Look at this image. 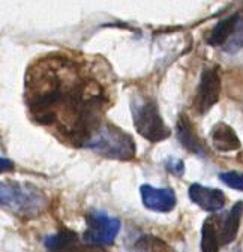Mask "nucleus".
Masks as SVG:
<instances>
[{"mask_svg": "<svg viewBox=\"0 0 243 252\" xmlns=\"http://www.w3.org/2000/svg\"><path fill=\"white\" fill-rule=\"evenodd\" d=\"M24 102L30 119L71 147H87L111 105L101 68L66 51L47 53L30 63Z\"/></svg>", "mask_w": 243, "mask_h": 252, "instance_id": "f257e3e1", "label": "nucleus"}, {"mask_svg": "<svg viewBox=\"0 0 243 252\" xmlns=\"http://www.w3.org/2000/svg\"><path fill=\"white\" fill-rule=\"evenodd\" d=\"M47 207V197L38 189L0 182V209L9 210L17 215H36Z\"/></svg>", "mask_w": 243, "mask_h": 252, "instance_id": "f03ea898", "label": "nucleus"}, {"mask_svg": "<svg viewBox=\"0 0 243 252\" xmlns=\"http://www.w3.org/2000/svg\"><path fill=\"white\" fill-rule=\"evenodd\" d=\"M87 149L119 161H131L135 158V143L132 137L111 123H102L96 135L87 144Z\"/></svg>", "mask_w": 243, "mask_h": 252, "instance_id": "7ed1b4c3", "label": "nucleus"}, {"mask_svg": "<svg viewBox=\"0 0 243 252\" xmlns=\"http://www.w3.org/2000/svg\"><path fill=\"white\" fill-rule=\"evenodd\" d=\"M132 119L137 132L152 143H158L170 137V129L159 114L158 105L152 99L134 102Z\"/></svg>", "mask_w": 243, "mask_h": 252, "instance_id": "20e7f679", "label": "nucleus"}, {"mask_svg": "<svg viewBox=\"0 0 243 252\" xmlns=\"http://www.w3.org/2000/svg\"><path fill=\"white\" fill-rule=\"evenodd\" d=\"M119 230L120 222L116 218H110L102 212H92L87 215V230L84 233V240L89 245H111Z\"/></svg>", "mask_w": 243, "mask_h": 252, "instance_id": "39448f33", "label": "nucleus"}, {"mask_svg": "<svg viewBox=\"0 0 243 252\" xmlns=\"http://www.w3.org/2000/svg\"><path fill=\"white\" fill-rule=\"evenodd\" d=\"M221 96V75L216 68H207L201 74L194 98V110L203 116L213 107Z\"/></svg>", "mask_w": 243, "mask_h": 252, "instance_id": "423d86ee", "label": "nucleus"}, {"mask_svg": "<svg viewBox=\"0 0 243 252\" xmlns=\"http://www.w3.org/2000/svg\"><path fill=\"white\" fill-rule=\"evenodd\" d=\"M140 192H141L143 204L153 212H170L176 206V195L171 189L143 185Z\"/></svg>", "mask_w": 243, "mask_h": 252, "instance_id": "0eeeda50", "label": "nucleus"}, {"mask_svg": "<svg viewBox=\"0 0 243 252\" xmlns=\"http://www.w3.org/2000/svg\"><path fill=\"white\" fill-rule=\"evenodd\" d=\"M189 197L192 203L200 206L207 212H218L225 206V195L222 191L215 188L203 186L200 183H192L189 188Z\"/></svg>", "mask_w": 243, "mask_h": 252, "instance_id": "6e6552de", "label": "nucleus"}, {"mask_svg": "<svg viewBox=\"0 0 243 252\" xmlns=\"http://www.w3.org/2000/svg\"><path fill=\"white\" fill-rule=\"evenodd\" d=\"M242 213H243V203H237L233 206V209L228 213L213 216L221 245H228L236 239L239 225H240Z\"/></svg>", "mask_w": 243, "mask_h": 252, "instance_id": "1a4fd4ad", "label": "nucleus"}, {"mask_svg": "<svg viewBox=\"0 0 243 252\" xmlns=\"http://www.w3.org/2000/svg\"><path fill=\"white\" fill-rule=\"evenodd\" d=\"M176 132H177V140L183 146L188 152L195 153V155H204L206 147L203 141L200 140L197 131L194 129L192 122L186 114H180L177 125H176Z\"/></svg>", "mask_w": 243, "mask_h": 252, "instance_id": "9d476101", "label": "nucleus"}, {"mask_svg": "<svg viewBox=\"0 0 243 252\" xmlns=\"http://www.w3.org/2000/svg\"><path fill=\"white\" fill-rule=\"evenodd\" d=\"M210 140L219 152H231L240 147V141L234 129L227 123H216L210 131Z\"/></svg>", "mask_w": 243, "mask_h": 252, "instance_id": "9b49d317", "label": "nucleus"}, {"mask_svg": "<svg viewBox=\"0 0 243 252\" xmlns=\"http://www.w3.org/2000/svg\"><path fill=\"white\" fill-rule=\"evenodd\" d=\"M237 23V15H231L228 18H224L222 21H219L207 36V42L213 47H219V45H225V42L228 41V38L231 36L233 30L236 27Z\"/></svg>", "mask_w": 243, "mask_h": 252, "instance_id": "f8f14e48", "label": "nucleus"}, {"mask_svg": "<svg viewBox=\"0 0 243 252\" xmlns=\"http://www.w3.org/2000/svg\"><path fill=\"white\" fill-rule=\"evenodd\" d=\"M219 236L215 224V218L210 216L204 220L203 225V236H201V249L203 252H219Z\"/></svg>", "mask_w": 243, "mask_h": 252, "instance_id": "ddd939ff", "label": "nucleus"}, {"mask_svg": "<svg viewBox=\"0 0 243 252\" xmlns=\"http://www.w3.org/2000/svg\"><path fill=\"white\" fill-rule=\"evenodd\" d=\"M134 252H174V251L156 236L146 234L135 242Z\"/></svg>", "mask_w": 243, "mask_h": 252, "instance_id": "4468645a", "label": "nucleus"}, {"mask_svg": "<svg viewBox=\"0 0 243 252\" xmlns=\"http://www.w3.org/2000/svg\"><path fill=\"white\" fill-rule=\"evenodd\" d=\"M75 243H77V236L75 233H71V231H60L47 240V246L54 252H62L74 246Z\"/></svg>", "mask_w": 243, "mask_h": 252, "instance_id": "2eb2a0df", "label": "nucleus"}, {"mask_svg": "<svg viewBox=\"0 0 243 252\" xmlns=\"http://www.w3.org/2000/svg\"><path fill=\"white\" fill-rule=\"evenodd\" d=\"M240 48H243V18H237L233 33L228 38V41L225 42L227 51H237Z\"/></svg>", "mask_w": 243, "mask_h": 252, "instance_id": "dca6fc26", "label": "nucleus"}, {"mask_svg": "<svg viewBox=\"0 0 243 252\" xmlns=\"http://www.w3.org/2000/svg\"><path fill=\"white\" fill-rule=\"evenodd\" d=\"M219 177L230 188L236 189V191H243V173L228 171V173H222Z\"/></svg>", "mask_w": 243, "mask_h": 252, "instance_id": "f3484780", "label": "nucleus"}, {"mask_svg": "<svg viewBox=\"0 0 243 252\" xmlns=\"http://www.w3.org/2000/svg\"><path fill=\"white\" fill-rule=\"evenodd\" d=\"M62 252H107L102 246L98 245H89V246H71Z\"/></svg>", "mask_w": 243, "mask_h": 252, "instance_id": "a211bd4d", "label": "nucleus"}, {"mask_svg": "<svg viewBox=\"0 0 243 252\" xmlns=\"http://www.w3.org/2000/svg\"><path fill=\"white\" fill-rule=\"evenodd\" d=\"M168 170L173 171L176 176H180L182 173H183V162H182V161L171 162V164H168Z\"/></svg>", "mask_w": 243, "mask_h": 252, "instance_id": "6ab92c4d", "label": "nucleus"}, {"mask_svg": "<svg viewBox=\"0 0 243 252\" xmlns=\"http://www.w3.org/2000/svg\"><path fill=\"white\" fill-rule=\"evenodd\" d=\"M14 170V164L8 159H3V158H0V173H5V171H11Z\"/></svg>", "mask_w": 243, "mask_h": 252, "instance_id": "aec40b11", "label": "nucleus"}]
</instances>
